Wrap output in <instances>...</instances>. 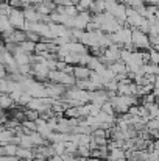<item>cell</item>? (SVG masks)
<instances>
[{
    "label": "cell",
    "mask_w": 159,
    "mask_h": 161,
    "mask_svg": "<svg viewBox=\"0 0 159 161\" xmlns=\"http://www.w3.org/2000/svg\"><path fill=\"white\" fill-rule=\"evenodd\" d=\"M19 49L22 52H25V53H33V52H36V42L27 39V41H24V42L19 44Z\"/></svg>",
    "instance_id": "3"
},
{
    "label": "cell",
    "mask_w": 159,
    "mask_h": 161,
    "mask_svg": "<svg viewBox=\"0 0 159 161\" xmlns=\"http://www.w3.org/2000/svg\"><path fill=\"white\" fill-rule=\"evenodd\" d=\"M91 74H92V69L89 66H81V64L73 66V77L77 80H87Z\"/></svg>",
    "instance_id": "2"
},
{
    "label": "cell",
    "mask_w": 159,
    "mask_h": 161,
    "mask_svg": "<svg viewBox=\"0 0 159 161\" xmlns=\"http://www.w3.org/2000/svg\"><path fill=\"white\" fill-rule=\"evenodd\" d=\"M3 147H5V149H6V146H3ZM5 149H3V153H5V152H6V150H5ZM9 153H11V155H13V153H16V147H13V149H9Z\"/></svg>",
    "instance_id": "5"
},
{
    "label": "cell",
    "mask_w": 159,
    "mask_h": 161,
    "mask_svg": "<svg viewBox=\"0 0 159 161\" xmlns=\"http://www.w3.org/2000/svg\"><path fill=\"white\" fill-rule=\"evenodd\" d=\"M17 157H25L27 160H30L31 158V152H28V150H17Z\"/></svg>",
    "instance_id": "4"
},
{
    "label": "cell",
    "mask_w": 159,
    "mask_h": 161,
    "mask_svg": "<svg viewBox=\"0 0 159 161\" xmlns=\"http://www.w3.org/2000/svg\"><path fill=\"white\" fill-rule=\"evenodd\" d=\"M9 20H11V24H13L14 28H17V30H24V28H25L27 19H25L24 11H20V9H17V8H13V11H11V14H9Z\"/></svg>",
    "instance_id": "1"
}]
</instances>
